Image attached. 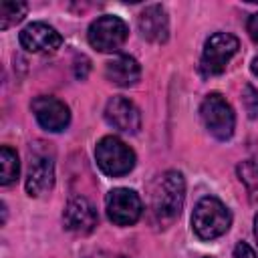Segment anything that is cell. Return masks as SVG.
I'll list each match as a JSON object with an SVG mask.
<instances>
[{"instance_id": "1", "label": "cell", "mask_w": 258, "mask_h": 258, "mask_svg": "<svg viewBox=\"0 0 258 258\" xmlns=\"http://www.w3.org/2000/svg\"><path fill=\"white\" fill-rule=\"evenodd\" d=\"M185 200V181L183 175L175 169L159 175L151 187V216L153 220L165 228L169 226L183 208Z\"/></svg>"}, {"instance_id": "2", "label": "cell", "mask_w": 258, "mask_h": 258, "mask_svg": "<svg viewBox=\"0 0 258 258\" xmlns=\"http://www.w3.org/2000/svg\"><path fill=\"white\" fill-rule=\"evenodd\" d=\"M232 224L230 210L218 200V198H202L191 214V228L198 238L202 240H214L228 232Z\"/></svg>"}, {"instance_id": "3", "label": "cell", "mask_w": 258, "mask_h": 258, "mask_svg": "<svg viewBox=\"0 0 258 258\" xmlns=\"http://www.w3.org/2000/svg\"><path fill=\"white\" fill-rule=\"evenodd\" d=\"M95 159L103 173L111 177H119L129 173L135 167V153L133 149L121 141L119 137L107 135L95 147Z\"/></svg>"}, {"instance_id": "4", "label": "cell", "mask_w": 258, "mask_h": 258, "mask_svg": "<svg viewBox=\"0 0 258 258\" xmlns=\"http://www.w3.org/2000/svg\"><path fill=\"white\" fill-rule=\"evenodd\" d=\"M202 121L206 129L220 141H226L232 137L234 127H236V117L230 107V103L220 95V93H210L202 101L200 107Z\"/></svg>"}, {"instance_id": "5", "label": "cell", "mask_w": 258, "mask_h": 258, "mask_svg": "<svg viewBox=\"0 0 258 258\" xmlns=\"http://www.w3.org/2000/svg\"><path fill=\"white\" fill-rule=\"evenodd\" d=\"M238 48H240V40L234 34H230V32L212 34L204 44L202 62H200L202 73L206 77L224 73L228 62H230V58L238 52Z\"/></svg>"}, {"instance_id": "6", "label": "cell", "mask_w": 258, "mask_h": 258, "mask_svg": "<svg viewBox=\"0 0 258 258\" xmlns=\"http://www.w3.org/2000/svg\"><path fill=\"white\" fill-rule=\"evenodd\" d=\"M129 36V28L125 24V20H121L119 16L113 14H105L99 16L97 20L91 22L87 38L89 44L99 50V52H113L117 48H121V44L127 40Z\"/></svg>"}, {"instance_id": "7", "label": "cell", "mask_w": 258, "mask_h": 258, "mask_svg": "<svg viewBox=\"0 0 258 258\" xmlns=\"http://www.w3.org/2000/svg\"><path fill=\"white\" fill-rule=\"evenodd\" d=\"M107 216L117 226H131L143 214V202L137 191L129 187H115L105 198Z\"/></svg>"}, {"instance_id": "8", "label": "cell", "mask_w": 258, "mask_h": 258, "mask_svg": "<svg viewBox=\"0 0 258 258\" xmlns=\"http://www.w3.org/2000/svg\"><path fill=\"white\" fill-rule=\"evenodd\" d=\"M32 113H34L38 125L52 133L62 131L71 121L69 107L62 101H58L56 97H46V95L36 97L32 101Z\"/></svg>"}, {"instance_id": "9", "label": "cell", "mask_w": 258, "mask_h": 258, "mask_svg": "<svg viewBox=\"0 0 258 258\" xmlns=\"http://www.w3.org/2000/svg\"><path fill=\"white\" fill-rule=\"evenodd\" d=\"M62 222H64V228L75 232V234H91L99 222V216H97V210L95 206L83 198V196H77V198H71L64 206V212H62Z\"/></svg>"}, {"instance_id": "10", "label": "cell", "mask_w": 258, "mask_h": 258, "mask_svg": "<svg viewBox=\"0 0 258 258\" xmlns=\"http://www.w3.org/2000/svg\"><path fill=\"white\" fill-rule=\"evenodd\" d=\"M105 119L111 127L123 133H137L141 129V113L133 101L125 97H111L105 105Z\"/></svg>"}, {"instance_id": "11", "label": "cell", "mask_w": 258, "mask_h": 258, "mask_svg": "<svg viewBox=\"0 0 258 258\" xmlns=\"http://www.w3.org/2000/svg\"><path fill=\"white\" fill-rule=\"evenodd\" d=\"M20 44L28 52H54L62 44V36L56 28L44 22H32L20 30Z\"/></svg>"}, {"instance_id": "12", "label": "cell", "mask_w": 258, "mask_h": 258, "mask_svg": "<svg viewBox=\"0 0 258 258\" xmlns=\"http://www.w3.org/2000/svg\"><path fill=\"white\" fill-rule=\"evenodd\" d=\"M54 185V163L48 155L34 153L30 157V167L26 175V191L32 198H38L50 191Z\"/></svg>"}, {"instance_id": "13", "label": "cell", "mask_w": 258, "mask_h": 258, "mask_svg": "<svg viewBox=\"0 0 258 258\" xmlns=\"http://www.w3.org/2000/svg\"><path fill=\"white\" fill-rule=\"evenodd\" d=\"M137 26L143 38L149 42H165L169 36V20L161 4H151L143 8L137 18Z\"/></svg>"}, {"instance_id": "14", "label": "cell", "mask_w": 258, "mask_h": 258, "mask_svg": "<svg viewBox=\"0 0 258 258\" xmlns=\"http://www.w3.org/2000/svg\"><path fill=\"white\" fill-rule=\"evenodd\" d=\"M139 75H141V67L129 54H117L105 67V77L113 85H119V87H131V85H135L139 81Z\"/></svg>"}, {"instance_id": "15", "label": "cell", "mask_w": 258, "mask_h": 258, "mask_svg": "<svg viewBox=\"0 0 258 258\" xmlns=\"http://www.w3.org/2000/svg\"><path fill=\"white\" fill-rule=\"evenodd\" d=\"M20 171V163H18V155L12 147L2 145L0 149V183L2 185H10Z\"/></svg>"}, {"instance_id": "16", "label": "cell", "mask_w": 258, "mask_h": 258, "mask_svg": "<svg viewBox=\"0 0 258 258\" xmlns=\"http://www.w3.org/2000/svg\"><path fill=\"white\" fill-rule=\"evenodd\" d=\"M28 6L24 2L18 0H4L0 2V28L6 30L10 26H14L16 22H20L26 16Z\"/></svg>"}, {"instance_id": "17", "label": "cell", "mask_w": 258, "mask_h": 258, "mask_svg": "<svg viewBox=\"0 0 258 258\" xmlns=\"http://www.w3.org/2000/svg\"><path fill=\"white\" fill-rule=\"evenodd\" d=\"M240 181L248 189L250 198H258V161L256 159H244L236 167Z\"/></svg>"}, {"instance_id": "18", "label": "cell", "mask_w": 258, "mask_h": 258, "mask_svg": "<svg viewBox=\"0 0 258 258\" xmlns=\"http://www.w3.org/2000/svg\"><path fill=\"white\" fill-rule=\"evenodd\" d=\"M242 99H244V107H246L248 115L252 119H256L258 117V89H254L252 85H246Z\"/></svg>"}, {"instance_id": "19", "label": "cell", "mask_w": 258, "mask_h": 258, "mask_svg": "<svg viewBox=\"0 0 258 258\" xmlns=\"http://www.w3.org/2000/svg\"><path fill=\"white\" fill-rule=\"evenodd\" d=\"M234 258H258V254L246 242H238L234 248Z\"/></svg>"}, {"instance_id": "20", "label": "cell", "mask_w": 258, "mask_h": 258, "mask_svg": "<svg viewBox=\"0 0 258 258\" xmlns=\"http://www.w3.org/2000/svg\"><path fill=\"white\" fill-rule=\"evenodd\" d=\"M248 32H250L252 40H256V42H258V12H256V14H252V16L248 18Z\"/></svg>"}, {"instance_id": "21", "label": "cell", "mask_w": 258, "mask_h": 258, "mask_svg": "<svg viewBox=\"0 0 258 258\" xmlns=\"http://www.w3.org/2000/svg\"><path fill=\"white\" fill-rule=\"evenodd\" d=\"M250 69H252V73H254V75L258 77V56H256V58L252 60V64H250Z\"/></svg>"}, {"instance_id": "22", "label": "cell", "mask_w": 258, "mask_h": 258, "mask_svg": "<svg viewBox=\"0 0 258 258\" xmlns=\"http://www.w3.org/2000/svg\"><path fill=\"white\" fill-rule=\"evenodd\" d=\"M254 236H256V240H258V214H256V218H254Z\"/></svg>"}, {"instance_id": "23", "label": "cell", "mask_w": 258, "mask_h": 258, "mask_svg": "<svg viewBox=\"0 0 258 258\" xmlns=\"http://www.w3.org/2000/svg\"><path fill=\"white\" fill-rule=\"evenodd\" d=\"M119 258H123V256H119Z\"/></svg>"}]
</instances>
